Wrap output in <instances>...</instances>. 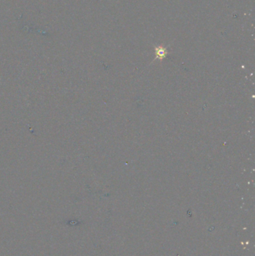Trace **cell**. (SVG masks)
I'll return each instance as SVG.
<instances>
[{"label":"cell","mask_w":255,"mask_h":256,"mask_svg":"<svg viewBox=\"0 0 255 256\" xmlns=\"http://www.w3.org/2000/svg\"><path fill=\"white\" fill-rule=\"evenodd\" d=\"M155 50H156V58L163 59L166 55V50H165V48L162 47V46H158L155 49Z\"/></svg>","instance_id":"6da1fadb"}]
</instances>
